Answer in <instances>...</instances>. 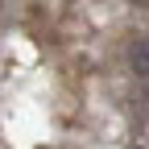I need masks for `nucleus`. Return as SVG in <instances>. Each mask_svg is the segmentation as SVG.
Listing matches in <instances>:
<instances>
[{"label": "nucleus", "instance_id": "nucleus-1", "mask_svg": "<svg viewBox=\"0 0 149 149\" xmlns=\"http://www.w3.org/2000/svg\"><path fill=\"white\" fill-rule=\"evenodd\" d=\"M128 62H133V74L145 79V37H133V46H128Z\"/></svg>", "mask_w": 149, "mask_h": 149}]
</instances>
